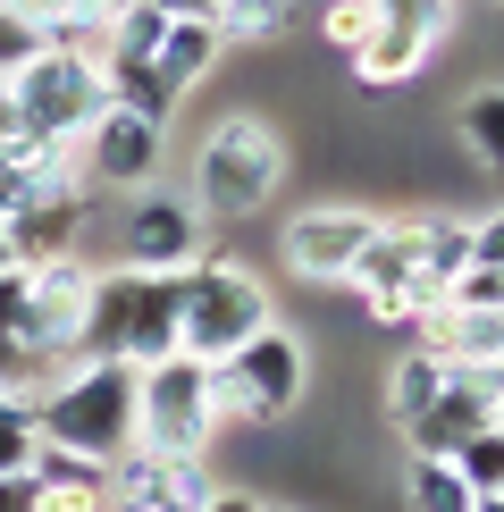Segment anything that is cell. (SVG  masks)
I'll return each instance as SVG.
<instances>
[{
    "label": "cell",
    "instance_id": "cell-29",
    "mask_svg": "<svg viewBox=\"0 0 504 512\" xmlns=\"http://www.w3.org/2000/svg\"><path fill=\"white\" fill-rule=\"evenodd\" d=\"M446 303H454V311H504V269H479V261H471V269L446 286Z\"/></svg>",
    "mask_w": 504,
    "mask_h": 512
},
{
    "label": "cell",
    "instance_id": "cell-10",
    "mask_svg": "<svg viewBox=\"0 0 504 512\" xmlns=\"http://www.w3.org/2000/svg\"><path fill=\"white\" fill-rule=\"evenodd\" d=\"M210 496H219L210 462H168L143 445L110 454V512H202Z\"/></svg>",
    "mask_w": 504,
    "mask_h": 512
},
{
    "label": "cell",
    "instance_id": "cell-31",
    "mask_svg": "<svg viewBox=\"0 0 504 512\" xmlns=\"http://www.w3.org/2000/svg\"><path fill=\"white\" fill-rule=\"evenodd\" d=\"M471 261L479 269H504V202L496 210H471Z\"/></svg>",
    "mask_w": 504,
    "mask_h": 512
},
{
    "label": "cell",
    "instance_id": "cell-21",
    "mask_svg": "<svg viewBox=\"0 0 504 512\" xmlns=\"http://www.w3.org/2000/svg\"><path fill=\"white\" fill-rule=\"evenodd\" d=\"M437 387H446V361H429V353H395L387 361V387H378V412L404 429V420H420L437 403Z\"/></svg>",
    "mask_w": 504,
    "mask_h": 512
},
{
    "label": "cell",
    "instance_id": "cell-36",
    "mask_svg": "<svg viewBox=\"0 0 504 512\" xmlns=\"http://www.w3.org/2000/svg\"><path fill=\"white\" fill-rule=\"evenodd\" d=\"M471 512H504V496H471Z\"/></svg>",
    "mask_w": 504,
    "mask_h": 512
},
{
    "label": "cell",
    "instance_id": "cell-20",
    "mask_svg": "<svg viewBox=\"0 0 504 512\" xmlns=\"http://www.w3.org/2000/svg\"><path fill=\"white\" fill-rule=\"evenodd\" d=\"M454 126H462V143H471V160L504 185V76L471 84V93H462V110H454Z\"/></svg>",
    "mask_w": 504,
    "mask_h": 512
},
{
    "label": "cell",
    "instance_id": "cell-14",
    "mask_svg": "<svg viewBox=\"0 0 504 512\" xmlns=\"http://www.w3.org/2000/svg\"><path fill=\"white\" fill-rule=\"evenodd\" d=\"M219 59H227V42H219V26H210V17L168 9V34H160V51L143 59V68H152V84L185 110V93H194V84H210V68H219Z\"/></svg>",
    "mask_w": 504,
    "mask_h": 512
},
{
    "label": "cell",
    "instance_id": "cell-30",
    "mask_svg": "<svg viewBox=\"0 0 504 512\" xmlns=\"http://www.w3.org/2000/svg\"><path fill=\"white\" fill-rule=\"evenodd\" d=\"M0 9H9L17 26H34L42 42H51V34H59V26H68V17H76V0H0Z\"/></svg>",
    "mask_w": 504,
    "mask_h": 512
},
{
    "label": "cell",
    "instance_id": "cell-13",
    "mask_svg": "<svg viewBox=\"0 0 504 512\" xmlns=\"http://www.w3.org/2000/svg\"><path fill=\"white\" fill-rule=\"evenodd\" d=\"M488 420H496V412H488V395H471V387H462V370L446 361V387H437V403H429L420 420H404V445H412L420 462H454L462 445L488 429Z\"/></svg>",
    "mask_w": 504,
    "mask_h": 512
},
{
    "label": "cell",
    "instance_id": "cell-15",
    "mask_svg": "<svg viewBox=\"0 0 504 512\" xmlns=\"http://www.w3.org/2000/svg\"><path fill=\"white\" fill-rule=\"evenodd\" d=\"M429 59H437V42L378 26V34L362 42V51L345 59V68H353V93H362V101H395V93H412V84L429 76Z\"/></svg>",
    "mask_w": 504,
    "mask_h": 512
},
{
    "label": "cell",
    "instance_id": "cell-17",
    "mask_svg": "<svg viewBox=\"0 0 504 512\" xmlns=\"http://www.w3.org/2000/svg\"><path fill=\"white\" fill-rule=\"evenodd\" d=\"M34 512H110V462L34 445Z\"/></svg>",
    "mask_w": 504,
    "mask_h": 512
},
{
    "label": "cell",
    "instance_id": "cell-19",
    "mask_svg": "<svg viewBox=\"0 0 504 512\" xmlns=\"http://www.w3.org/2000/svg\"><path fill=\"white\" fill-rule=\"evenodd\" d=\"M126 311H135V269H101L76 361H126Z\"/></svg>",
    "mask_w": 504,
    "mask_h": 512
},
{
    "label": "cell",
    "instance_id": "cell-18",
    "mask_svg": "<svg viewBox=\"0 0 504 512\" xmlns=\"http://www.w3.org/2000/svg\"><path fill=\"white\" fill-rule=\"evenodd\" d=\"M202 429H210V445L219 437H269V420L252 403V387L236 378V361H202Z\"/></svg>",
    "mask_w": 504,
    "mask_h": 512
},
{
    "label": "cell",
    "instance_id": "cell-23",
    "mask_svg": "<svg viewBox=\"0 0 504 512\" xmlns=\"http://www.w3.org/2000/svg\"><path fill=\"white\" fill-rule=\"evenodd\" d=\"M404 504L412 512H471V487H462L454 462H404Z\"/></svg>",
    "mask_w": 504,
    "mask_h": 512
},
{
    "label": "cell",
    "instance_id": "cell-1",
    "mask_svg": "<svg viewBox=\"0 0 504 512\" xmlns=\"http://www.w3.org/2000/svg\"><path fill=\"white\" fill-rule=\"evenodd\" d=\"M286 185V135L269 126L261 110H227L210 118V135L194 143V202L202 227H236L252 210H269Z\"/></svg>",
    "mask_w": 504,
    "mask_h": 512
},
{
    "label": "cell",
    "instance_id": "cell-22",
    "mask_svg": "<svg viewBox=\"0 0 504 512\" xmlns=\"http://www.w3.org/2000/svg\"><path fill=\"white\" fill-rule=\"evenodd\" d=\"M202 17L219 26V42H278L303 17V0H210Z\"/></svg>",
    "mask_w": 504,
    "mask_h": 512
},
{
    "label": "cell",
    "instance_id": "cell-37",
    "mask_svg": "<svg viewBox=\"0 0 504 512\" xmlns=\"http://www.w3.org/2000/svg\"><path fill=\"white\" fill-rule=\"evenodd\" d=\"M488 429H496V437H504V395H496V420H488Z\"/></svg>",
    "mask_w": 504,
    "mask_h": 512
},
{
    "label": "cell",
    "instance_id": "cell-39",
    "mask_svg": "<svg viewBox=\"0 0 504 512\" xmlns=\"http://www.w3.org/2000/svg\"><path fill=\"white\" fill-rule=\"evenodd\" d=\"M0 269H9V244H0Z\"/></svg>",
    "mask_w": 504,
    "mask_h": 512
},
{
    "label": "cell",
    "instance_id": "cell-40",
    "mask_svg": "<svg viewBox=\"0 0 504 512\" xmlns=\"http://www.w3.org/2000/svg\"><path fill=\"white\" fill-rule=\"evenodd\" d=\"M0 403H9V395H0Z\"/></svg>",
    "mask_w": 504,
    "mask_h": 512
},
{
    "label": "cell",
    "instance_id": "cell-16",
    "mask_svg": "<svg viewBox=\"0 0 504 512\" xmlns=\"http://www.w3.org/2000/svg\"><path fill=\"white\" fill-rule=\"evenodd\" d=\"M185 336V277H135V311H126V361H168Z\"/></svg>",
    "mask_w": 504,
    "mask_h": 512
},
{
    "label": "cell",
    "instance_id": "cell-2",
    "mask_svg": "<svg viewBox=\"0 0 504 512\" xmlns=\"http://www.w3.org/2000/svg\"><path fill=\"white\" fill-rule=\"evenodd\" d=\"M34 412V437L59 445V454H84V462H110L135 445V361H76Z\"/></svg>",
    "mask_w": 504,
    "mask_h": 512
},
{
    "label": "cell",
    "instance_id": "cell-5",
    "mask_svg": "<svg viewBox=\"0 0 504 512\" xmlns=\"http://www.w3.org/2000/svg\"><path fill=\"white\" fill-rule=\"evenodd\" d=\"M135 445L168 462H202L210 429H202V361L194 353H168L135 370Z\"/></svg>",
    "mask_w": 504,
    "mask_h": 512
},
{
    "label": "cell",
    "instance_id": "cell-24",
    "mask_svg": "<svg viewBox=\"0 0 504 512\" xmlns=\"http://www.w3.org/2000/svg\"><path fill=\"white\" fill-rule=\"evenodd\" d=\"M370 9H378V26L420 34V42H437V51H446V34H454V0H370Z\"/></svg>",
    "mask_w": 504,
    "mask_h": 512
},
{
    "label": "cell",
    "instance_id": "cell-27",
    "mask_svg": "<svg viewBox=\"0 0 504 512\" xmlns=\"http://www.w3.org/2000/svg\"><path fill=\"white\" fill-rule=\"evenodd\" d=\"M454 471H462V487H471V496H504V437L479 429V437L454 454Z\"/></svg>",
    "mask_w": 504,
    "mask_h": 512
},
{
    "label": "cell",
    "instance_id": "cell-7",
    "mask_svg": "<svg viewBox=\"0 0 504 512\" xmlns=\"http://www.w3.org/2000/svg\"><path fill=\"white\" fill-rule=\"evenodd\" d=\"M387 227V210H362V202H311L286 219L278 236V261L303 277V286H345V269L362 261V244Z\"/></svg>",
    "mask_w": 504,
    "mask_h": 512
},
{
    "label": "cell",
    "instance_id": "cell-8",
    "mask_svg": "<svg viewBox=\"0 0 504 512\" xmlns=\"http://www.w3.org/2000/svg\"><path fill=\"white\" fill-rule=\"evenodd\" d=\"M93 286H101V269L84 261V252L34 261V269H26V319H17V336H26L34 353H68V361H76L84 311H93Z\"/></svg>",
    "mask_w": 504,
    "mask_h": 512
},
{
    "label": "cell",
    "instance_id": "cell-34",
    "mask_svg": "<svg viewBox=\"0 0 504 512\" xmlns=\"http://www.w3.org/2000/svg\"><path fill=\"white\" fill-rule=\"evenodd\" d=\"M202 512H261V496H252V487H219Z\"/></svg>",
    "mask_w": 504,
    "mask_h": 512
},
{
    "label": "cell",
    "instance_id": "cell-35",
    "mask_svg": "<svg viewBox=\"0 0 504 512\" xmlns=\"http://www.w3.org/2000/svg\"><path fill=\"white\" fill-rule=\"evenodd\" d=\"M17 202H26V177H17V168H9V160H0V219H9V210H17Z\"/></svg>",
    "mask_w": 504,
    "mask_h": 512
},
{
    "label": "cell",
    "instance_id": "cell-4",
    "mask_svg": "<svg viewBox=\"0 0 504 512\" xmlns=\"http://www.w3.org/2000/svg\"><path fill=\"white\" fill-rule=\"evenodd\" d=\"M9 110L26 118V135H42V143H76L84 126L110 110L101 59H93V51H59V42H42L26 68L9 76Z\"/></svg>",
    "mask_w": 504,
    "mask_h": 512
},
{
    "label": "cell",
    "instance_id": "cell-33",
    "mask_svg": "<svg viewBox=\"0 0 504 512\" xmlns=\"http://www.w3.org/2000/svg\"><path fill=\"white\" fill-rule=\"evenodd\" d=\"M0 512H34V471H9V479H0Z\"/></svg>",
    "mask_w": 504,
    "mask_h": 512
},
{
    "label": "cell",
    "instance_id": "cell-28",
    "mask_svg": "<svg viewBox=\"0 0 504 512\" xmlns=\"http://www.w3.org/2000/svg\"><path fill=\"white\" fill-rule=\"evenodd\" d=\"M34 412H26V403H0V479H9V471H34Z\"/></svg>",
    "mask_w": 504,
    "mask_h": 512
},
{
    "label": "cell",
    "instance_id": "cell-3",
    "mask_svg": "<svg viewBox=\"0 0 504 512\" xmlns=\"http://www.w3.org/2000/svg\"><path fill=\"white\" fill-rule=\"evenodd\" d=\"M269 319H278L269 277L252 269V261H236V252H202V261L185 269V336H177V353L227 361L244 336H261Z\"/></svg>",
    "mask_w": 504,
    "mask_h": 512
},
{
    "label": "cell",
    "instance_id": "cell-38",
    "mask_svg": "<svg viewBox=\"0 0 504 512\" xmlns=\"http://www.w3.org/2000/svg\"><path fill=\"white\" fill-rule=\"evenodd\" d=\"M261 512H294V504H261Z\"/></svg>",
    "mask_w": 504,
    "mask_h": 512
},
{
    "label": "cell",
    "instance_id": "cell-11",
    "mask_svg": "<svg viewBox=\"0 0 504 512\" xmlns=\"http://www.w3.org/2000/svg\"><path fill=\"white\" fill-rule=\"evenodd\" d=\"M227 361H236V378L252 387V403H261L269 429H278L286 412H303V395H311V345H303L294 328H278V319H269V328L244 336Z\"/></svg>",
    "mask_w": 504,
    "mask_h": 512
},
{
    "label": "cell",
    "instance_id": "cell-32",
    "mask_svg": "<svg viewBox=\"0 0 504 512\" xmlns=\"http://www.w3.org/2000/svg\"><path fill=\"white\" fill-rule=\"evenodd\" d=\"M34 51H42V34H34V26H17V17L0 9V76H17Z\"/></svg>",
    "mask_w": 504,
    "mask_h": 512
},
{
    "label": "cell",
    "instance_id": "cell-6",
    "mask_svg": "<svg viewBox=\"0 0 504 512\" xmlns=\"http://www.w3.org/2000/svg\"><path fill=\"white\" fill-rule=\"evenodd\" d=\"M210 252V227L202 210L185 194H160V185H143L135 202H126V227H118V269L135 277H185Z\"/></svg>",
    "mask_w": 504,
    "mask_h": 512
},
{
    "label": "cell",
    "instance_id": "cell-26",
    "mask_svg": "<svg viewBox=\"0 0 504 512\" xmlns=\"http://www.w3.org/2000/svg\"><path fill=\"white\" fill-rule=\"evenodd\" d=\"M160 34H168V9H160V0H135V9L110 26V51H101V59H152Z\"/></svg>",
    "mask_w": 504,
    "mask_h": 512
},
{
    "label": "cell",
    "instance_id": "cell-12",
    "mask_svg": "<svg viewBox=\"0 0 504 512\" xmlns=\"http://www.w3.org/2000/svg\"><path fill=\"white\" fill-rule=\"evenodd\" d=\"M84 210H93V194H26L9 219H0V244H9V261H17V269H34V261H59V252H76Z\"/></svg>",
    "mask_w": 504,
    "mask_h": 512
},
{
    "label": "cell",
    "instance_id": "cell-9",
    "mask_svg": "<svg viewBox=\"0 0 504 512\" xmlns=\"http://www.w3.org/2000/svg\"><path fill=\"white\" fill-rule=\"evenodd\" d=\"M76 152H84V185H93V194H143V185L160 177V160H168V126H152V118H135V110L110 101V110L76 135Z\"/></svg>",
    "mask_w": 504,
    "mask_h": 512
},
{
    "label": "cell",
    "instance_id": "cell-25",
    "mask_svg": "<svg viewBox=\"0 0 504 512\" xmlns=\"http://www.w3.org/2000/svg\"><path fill=\"white\" fill-rule=\"evenodd\" d=\"M370 34H378V9H370V0H320V42H328L336 59H353Z\"/></svg>",
    "mask_w": 504,
    "mask_h": 512
}]
</instances>
